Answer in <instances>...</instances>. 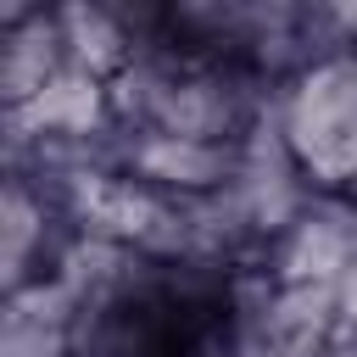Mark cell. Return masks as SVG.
Returning <instances> with one entry per match:
<instances>
[{"label":"cell","mask_w":357,"mask_h":357,"mask_svg":"<svg viewBox=\"0 0 357 357\" xmlns=\"http://www.w3.org/2000/svg\"><path fill=\"white\" fill-rule=\"evenodd\" d=\"M128 167L145 178V184H173V190H223V167L229 156L206 139H178V134H145L134 151H128Z\"/></svg>","instance_id":"2"},{"label":"cell","mask_w":357,"mask_h":357,"mask_svg":"<svg viewBox=\"0 0 357 357\" xmlns=\"http://www.w3.org/2000/svg\"><path fill=\"white\" fill-rule=\"evenodd\" d=\"M284 145L324 178H357V56L318 61L290 95Z\"/></svg>","instance_id":"1"}]
</instances>
